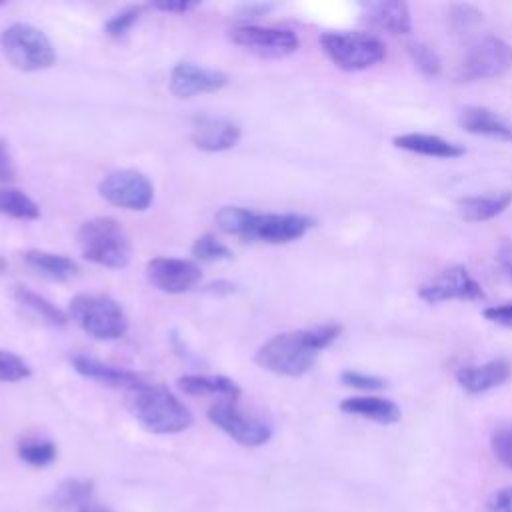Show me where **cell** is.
<instances>
[{"mask_svg":"<svg viewBox=\"0 0 512 512\" xmlns=\"http://www.w3.org/2000/svg\"><path fill=\"white\" fill-rule=\"evenodd\" d=\"M340 332L342 328L338 324L282 332L266 340L258 348L254 360L268 372L296 378L306 374L316 364L320 350L328 348L340 336Z\"/></svg>","mask_w":512,"mask_h":512,"instance_id":"obj_1","label":"cell"},{"mask_svg":"<svg viewBox=\"0 0 512 512\" xmlns=\"http://www.w3.org/2000/svg\"><path fill=\"white\" fill-rule=\"evenodd\" d=\"M128 404L136 420L154 434H180L194 422L188 406L162 384L142 382L128 392Z\"/></svg>","mask_w":512,"mask_h":512,"instance_id":"obj_2","label":"cell"},{"mask_svg":"<svg viewBox=\"0 0 512 512\" xmlns=\"http://www.w3.org/2000/svg\"><path fill=\"white\" fill-rule=\"evenodd\" d=\"M78 246L82 256L104 268H124L132 256V242L124 226L110 216H94L80 224Z\"/></svg>","mask_w":512,"mask_h":512,"instance_id":"obj_3","label":"cell"},{"mask_svg":"<svg viewBox=\"0 0 512 512\" xmlns=\"http://www.w3.org/2000/svg\"><path fill=\"white\" fill-rule=\"evenodd\" d=\"M68 316L96 340H118L128 330L124 308L106 294H76L68 304Z\"/></svg>","mask_w":512,"mask_h":512,"instance_id":"obj_4","label":"cell"},{"mask_svg":"<svg viewBox=\"0 0 512 512\" xmlns=\"http://www.w3.org/2000/svg\"><path fill=\"white\" fill-rule=\"evenodd\" d=\"M0 48L6 60L22 72L46 70L56 62L50 38L28 22H14L0 34Z\"/></svg>","mask_w":512,"mask_h":512,"instance_id":"obj_5","label":"cell"},{"mask_svg":"<svg viewBox=\"0 0 512 512\" xmlns=\"http://www.w3.org/2000/svg\"><path fill=\"white\" fill-rule=\"evenodd\" d=\"M320 46L338 68L348 72L376 66L386 56L384 42L368 32H322Z\"/></svg>","mask_w":512,"mask_h":512,"instance_id":"obj_6","label":"cell"},{"mask_svg":"<svg viewBox=\"0 0 512 512\" xmlns=\"http://www.w3.org/2000/svg\"><path fill=\"white\" fill-rule=\"evenodd\" d=\"M208 420L234 442L256 448L272 438V426L238 406V400H216L208 408Z\"/></svg>","mask_w":512,"mask_h":512,"instance_id":"obj_7","label":"cell"},{"mask_svg":"<svg viewBox=\"0 0 512 512\" xmlns=\"http://www.w3.org/2000/svg\"><path fill=\"white\" fill-rule=\"evenodd\" d=\"M98 192L106 202L134 212H144L154 200V186L148 176L130 168L106 174L98 184Z\"/></svg>","mask_w":512,"mask_h":512,"instance_id":"obj_8","label":"cell"},{"mask_svg":"<svg viewBox=\"0 0 512 512\" xmlns=\"http://www.w3.org/2000/svg\"><path fill=\"white\" fill-rule=\"evenodd\" d=\"M314 220L298 212H256L250 220L244 240H258L268 244H286L302 238Z\"/></svg>","mask_w":512,"mask_h":512,"instance_id":"obj_9","label":"cell"},{"mask_svg":"<svg viewBox=\"0 0 512 512\" xmlns=\"http://www.w3.org/2000/svg\"><path fill=\"white\" fill-rule=\"evenodd\" d=\"M234 44L266 58H282L298 50L300 40L290 28L242 24L230 32Z\"/></svg>","mask_w":512,"mask_h":512,"instance_id":"obj_10","label":"cell"},{"mask_svg":"<svg viewBox=\"0 0 512 512\" xmlns=\"http://www.w3.org/2000/svg\"><path fill=\"white\" fill-rule=\"evenodd\" d=\"M418 298L428 304L448 300H482V286L464 266H450L418 288Z\"/></svg>","mask_w":512,"mask_h":512,"instance_id":"obj_11","label":"cell"},{"mask_svg":"<svg viewBox=\"0 0 512 512\" xmlns=\"http://www.w3.org/2000/svg\"><path fill=\"white\" fill-rule=\"evenodd\" d=\"M512 68V46L496 36H484L470 44L464 70L470 78H498Z\"/></svg>","mask_w":512,"mask_h":512,"instance_id":"obj_12","label":"cell"},{"mask_svg":"<svg viewBox=\"0 0 512 512\" xmlns=\"http://www.w3.org/2000/svg\"><path fill=\"white\" fill-rule=\"evenodd\" d=\"M146 278L154 288L162 292L182 294L192 290L202 280V272L200 266L192 260L158 256L146 264Z\"/></svg>","mask_w":512,"mask_h":512,"instance_id":"obj_13","label":"cell"},{"mask_svg":"<svg viewBox=\"0 0 512 512\" xmlns=\"http://www.w3.org/2000/svg\"><path fill=\"white\" fill-rule=\"evenodd\" d=\"M228 84V76L220 70L196 66L192 62H178L170 70L168 88L176 98H194L198 94L216 92Z\"/></svg>","mask_w":512,"mask_h":512,"instance_id":"obj_14","label":"cell"},{"mask_svg":"<svg viewBox=\"0 0 512 512\" xmlns=\"http://www.w3.org/2000/svg\"><path fill=\"white\" fill-rule=\"evenodd\" d=\"M240 126L222 116H200L192 124L190 140L198 150L224 152L238 144Z\"/></svg>","mask_w":512,"mask_h":512,"instance_id":"obj_15","label":"cell"},{"mask_svg":"<svg viewBox=\"0 0 512 512\" xmlns=\"http://www.w3.org/2000/svg\"><path fill=\"white\" fill-rule=\"evenodd\" d=\"M512 376V364L506 358H494L484 364H470L456 370L458 386L468 394H482L502 386Z\"/></svg>","mask_w":512,"mask_h":512,"instance_id":"obj_16","label":"cell"},{"mask_svg":"<svg viewBox=\"0 0 512 512\" xmlns=\"http://www.w3.org/2000/svg\"><path fill=\"white\" fill-rule=\"evenodd\" d=\"M72 366L78 374H82L88 380H96V382L112 386V388H124L128 392L144 382L136 372H132L128 368L114 366V364L102 362V360L86 356V354H76L72 358Z\"/></svg>","mask_w":512,"mask_h":512,"instance_id":"obj_17","label":"cell"},{"mask_svg":"<svg viewBox=\"0 0 512 512\" xmlns=\"http://www.w3.org/2000/svg\"><path fill=\"white\" fill-rule=\"evenodd\" d=\"M458 124L470 134L494 138L500 142H512V124L484 106H466L458 114Z\"/></svg>","mask_w":512,"mask_h":512,"instance_id":"obj_18","label":"cell"},{"mask_svg":"<svg viewBox=\"0 0 512 512\" xmlns=\"http://www.w3.org/2000/svg\"><path fill=\"white\" fill-rule=\"evenodd\" d=\"M364 14L368 22H372L376 28L392 36H404L412 30V16L406 2H400V0L368 2L364 4Z\"/></svg>","mask_w":512,"mask_h":512,"instance_id":"obj_19","label":"cell"},{"mask_svg":"<svg viewBox=\"0 0 512 512\" xmlns=\"http://www.w3.org/2000/svg\"><path fill=\"white\" fill-rule=\"evenodd\" d=\"M392 144L406 152H414L420 156H432V158H444V160L460 158L466 154V150L460 144H454L436 134H422V132L398 134L392 138Z\"/></svg>","mask_w":512,"mask_h":512,"instance_id":"obj_20","label":"cell"},{"mask_svg":"<svg viewBox=\"0 0 512 512\" xmlns=\"http://www.w3.org/2000/svg\"><path fill=\"white\" fill-rule=\"evenodd\" d=\"M178 388L190 396H214L218 400L240 398V386L220 374H184L178 378Z\"/></svg>","mask_w":512,"mask_h":512,"instance_id":"obj_21","label":"cell"},{"mask_svg":"<svg viewBox=\"0 0 512 512\" xmlns=\"http://www.w3.org/2000/svg\"><path fill=\"white\" fill-rule=\"evenodd\" d=\"M340 410L352 416H360L378 424H394L402 412L396 402L380 396H350L340 402Z\"/></svg>","mask_w":512,"mask_h":512,"instance_id":"obj_22","label":"cell"},{"mask_svg":"<svg viewBox=\"0 0 512 512\" xmlns=\"http://www.w3.org/2000/svg\"><path fill=\"white\" fill-rule=\"evenodd\" d=\"M512 204V192L502 190L494 194L464 196L458 200V212L468 222H484L502 214Z\"/></svg>","mask_w":512,"mask_h":512,"instance_id":"obj_23","label":"cell"},{"mask_svg":"<svg viewBox=\"0 0 512 512\" xmlns=\"http://www.w3.org/2000/svg\"><path fill=\"white\" fill-rule=\"evenodd\" d=\"M24 262L28 268L50 280H68L78 272V264L72 258L46 250L24 252Z\"/></svg>","mask_w":512,"mask_h":512,"instance_id":"obj_24","label":"cell"},{"mask_svg":"<svg viewBox=\"0 0 512 512\" xmlns=\"http://www.w3.org/2000/svg\"><path fill=\"white\" fill-rule=\"evenodd\" d=\"M14 298L20 306H24L26 310H30L34 316H38L42 322H46L50 326H64L68 322V316L60 308H56V304H52L38 292H32L30 288L16 286Z\"/></svg>","mask_w":512,"mask_h":512,"instance_id":"obj_25","label":"cell"},{"mask_svg":"<svg viewBox=\"0 0 512 512\" xmlns=\"http://www.w3.org/2000/svg\"><path fill=\"white\" fill-rule=\"evenodd\" d=\"M94 482L86 478H66L56 486L50 500L56 508H82L84 504L92 502Z\"/></svg>","mask_w":512,"mask_h":512,"instance_id":"obj_26","label":"cell"},{"mask_svg":"<svg viewBox=\"0 0 512 512\" xmlns=\"http://www.w3.org/2000/svg\"><path fill=\"white\" fill-rule=\"evenodd\" d=\"M0 214L16 220L40 218V206L20 188L0 186Z\"/></svg>","mask_w":512,"mask_h":512,"instance_id":"obj_27","label":"cell"},{"mask_svg":"<svg viewBox=\"0 0 512 512\" xmlns=\"http://www.w3.org/2000/svg\"><path fill=\"white\" fill-rule=\"evenodd\" d=\"M16 452L22 462L36 466V468L50 466L58 456L56 444L46 438H24L18 442Z\"/></svg>","mask_w":512,"mask_h":512,"instance_id":"obj_28","label":"cell"},{"mask_svg":"<svg viewBox=\"0 0 512 512\" xmlns=\"http://www.w3.org/2000/svg\"><path fill=\"white\" fill-rule=\"evenodd\" d=\"M252 216H254V210H250V208H244V206H222L216 212L214 220H216V224H218V228L222 232L246 238V232H248Z\"/></svg>","mask_w":512,"mask_h":512,"instance_id":"obj_29","label":"cell"},{"mask_svg":"<svg viewBox=\"0 0 512 512\" xmlns=\"http://www.w3.org/2000/svg\"><path fill=\"white\" fill-rule=\"evenodd\" d=\"M192 256L200 262H222V260H230L234 254L214 234H204V236H198L194 240Z\"/></svg>","mask_w":512,"mask_h":512,"instance_id":"obj_30","label":"cell"},{"mask_svg":"<svg viewBox=\"0 0 512 512\" xmlns=\"http://www.w3.org/2000/svg\"><path fill=\"white\" fill-rule=\"evenodd\" d=\"M414 66L424 74V76H438L440 70H442V60L440 56L436 54L434 48H430L428 44L424 42H410L406 46Z\"/></svg>","mask_w":512,"mask_h":512,"instance_id":"obj_31","label":"cell"},{"mask_svg":"<svg viewBox=\"0 0 512 512\" xmlns=\"http://www.w3.org/2000/svg\"><path fill=\"white\" fill-rule=\"evenodd\" d=\"M30 374L32 368L22 356L10 350H0V382H20Z\"/></svg>","mask_w":512,"mask_h":512,"instance_id":"obj_32","label":"cell"},{"mask_svg":"<svg viewBox=\"0 0 512 512\" xmlns=\"http://www.w3.org/2000/svg\"><path fill=\"white\" fill-rule=\"evenodd\" d=\"M142 10H144L142 6H128V8L120 10V12H116L112 18L106 20L104 32H106L108 36H112V38H122V36H126V34L130 32V28L138 22Z\"/></svg>","mask_w":512,"mask_h":512,"instance_id":"obj_33","label":"cell"},{"mask_svg":"<svg viewBox=\"0 0 512 512\" xmlns=\"http://www.w3.org/2000/svg\"><path fill=\"white\" fill-rule=\"evenodd\" d=\"M340 382L344 386L364 390V392H374V390H380V388L386 386L384 378L374 376V374H366V372H360V370H344L340 374Z\"/></svg>","mask_w":512,"mask_h":512,"instance_id":"obj_34","label":"cell"},{"mask_svg":"<svg viewBox=\"0 0 512 512\" xmlns=\"http://www.w3.org/2000/svg\"><path fill=\"white\" fill-rule=\"evenodd\" d=\"M492 452L508 468H512V422H506L492 434Z\"/></svg>","mask_w":512,"mask_h":512,"instance_id":"obj_35","label":"cell"},{"mask_svg":"<svg viewBox=\"0 0 512 512\" xmlns=\"http://www.w3.org/2000/svg\"><path fill=\"white\" fill-rule=\"evenodd\" d=\"M450 20H452V24L456 28H468V26H474V24H478L482 20V12H478L474 6L460 4V6L452 8Z\"/></svg>","mask_w":512,"mask_h":512,"instance_id":"obj_36","label":"cell"},{"mask_svg":"<svg viewBox=\"0 0 512 512\" xmlns=\"http://www.w3.org/2000/svg\"><path fill=\"white\" fill-rule=\"evenodd\" d=\"M482 314L486 320H490L494 324L512 328V302H506L500 306H488V308H484Z\"/></svg>","mask_w":512,"mask_h":512,"instance_id":"obj_37","label":"cell"},{"mask_svg":"<svg viewBox=\"0 0 512 512\" xmlns=\"http://www.w3.org/2000/svg\"><path fill=\"white\" fill-rule=\"evenodd\" d=\"M486 512H512V486L494 492L486 504Z\"/></svg>","mask_w":512,"mask_h":512,"instance_id":"obj_38","label":"cell"},{"mask_svg":"<svg viewBox=\"0 0 512 512\" xmlns=\"http://www.w3.org/2000/svg\"><path fill=\"white\" fill-rule=\"evenodd\" d=\"M198 6H200V2H196V0H156V2H152V8L162 10V12H172V14H184Z\"/></svg>","mask_w":512,"mask_h":512,"instance_id":"obj_39","label":"cell"},{"mask_svg":"<svg viewBox=\"0 0 512 512\" xmlns=\"http://www.w3.org/2000/svg\"><path fill=\"white\" fill-rule=\"evenodd\" d=\"M496 262H498V268L502 270V274L512 282V240H504L498 246Z\"/></svg>","mask_w":512,"mask_h":512,"instance_id":"obj_40","label":"cell"},{"mask_svg":"<svg viewBox=\"0 0 512 512\" xmlns=\"http://www.w3.org/2000/svg\"><path fill=\"white\" fill-rule=\"evenodd\" d=\"M12 176H14V168L8 154V146L4 140H0V180H10Z\"/></svg>","mask_w":512,"mask_h":512,"instance_id":"obj_41","label":"cell"},{"mask_svg":"<svg viewBox=\"0 0 512 512\" xmlns=\"http://www.w3.org/2000/svg\"><path fill=\"white\" fill-rule=\"evenodd\" d=\"M76 512H110V510H106L104 506H98V504H94V502H88V504H84L82 508H78Z\"/></svg>","mask_w":512,"mask_h":512,"instance_id":"obj_42","label":"cell"},{"mask_svg":"<svg viewBox=\"0 0 512 512\" xmlns=\"http://www.w3.org/2000/svg\"><path fill=\"white\" fill-rule=\"evenodd\" d=\"M4 268H6V260L0 256V274L4 272Z\"/></svg>","mask_w":512,"mask_h":512,"instance_id":"obj_43","label":"cell"}]
</instances>
